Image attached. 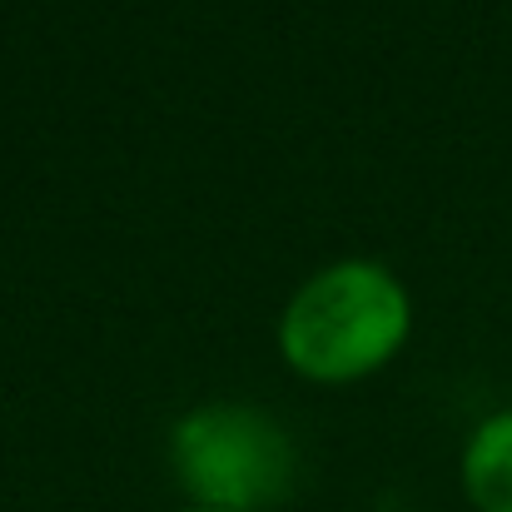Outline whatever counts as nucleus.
<instances>
[{"instance_id": "obj_1", "label": "nucleus", "mask_w": 512, "mask_h": 512, "mask_svg": "<svg viewBox=\"0 0 512 512\" xmlns=\"http://www.w3.org/2000/svg\"><path fill=\"white\" fill-rule=\"evenodd\" d=\"M408 289L368 259H343L314 274L284 309L279 348L314 383H353L378 373L408 339Z\"/></svg>"}, {"instance_id": "obj_2", "label": "nucleus", "mask_w": 512, "mask_h": 512, "mask_svg": "<svg viewBox=\"0 0 512 512\" xmlns=\"http://www.w3.org/2000/svg\"><path fill=\"white\" fill-rule=\"evenodd\" d=\"M174 473L194 508L254 512L294 488V448L284 428L239 403L194 408L174 428Z\"/></svg>"}, {"instance_id": "obj_3", "label": "nucleus", "mask_w": 512, "mask_h": 512, "mask_svg": "<svg viewBox=\"0 0 512 512\" xmlns=\"http://www.w3.org/2000/svg\"><path fill=\"white\" fill-rule=\"evenodd\" d=\"M463 493L478 512H512V408L473 428L463 448Z\"/></svg>"}, {"instance_id": "obj_4", "label": "nucleus", "mask_w": 512, "mask_h": 512, "mask_svg": "<svg viewBox=\"0 0 512 512\" xmlns=\"http://www.w3.org/2000/svg\"><path fill=\"white\" fill-rule=\"evenodd\" d=\"M184 512H219V508H184Z\"/></svg>"}]
</instances>
